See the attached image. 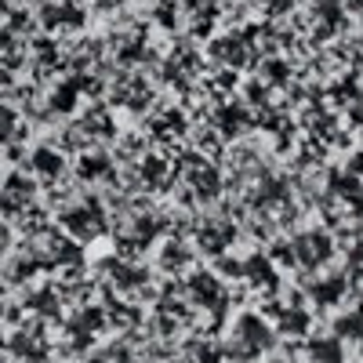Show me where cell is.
<instances>
[{
	"instance_id": "277c9868",
	"label": "cell",
	"mask_w": 363,
	"mask_h": 363,
	"mask_svg": "<svg viewBox=\"0 0 363 363\" xmlns=\"http://www.w3.org/2000/svg\"><path fill=\"white\" fill-rule=\"evenodd\" d=\"M352 269H363V247L352 251Z\"/></svg>"
},
{
	"instance_id": "7a4b0ae2",
	"label": "cell",
	"mask_w": 363,
	"mask_h": 363,
	"mask_svg": "<svg viewBox=\"0 0 363 363\" xmlns=\"http://www.w3.org/2000/svg\"><path fill=\"white\" fill-rule=\"evenodd\" d=\"M298 255H301V262H323L327 258V240L323 236H306V240H298Z\"/></svg>"
},
{
	"instance_id": "6da1fadb",
	"label": "cell",
	"mask_w": 363,
	"mask_h": 363,
	"mask_svg": "<svg viewBox=\"0 0 363 363\" xmlns=\"http://www.w3.org/2000/svg\"><path fill=\"white\" fill-rule=\"evenodd\" d=\"M240 335L247 338V349H251V352L269 345V330H265V327H262L255 316H244V320H240Z\"/></svg>"
},
{
	"instance_id": "3957f363",
	"label": "cell",
	"mask_w": 363,
	"mask_h": 363,
	"mask_svg": "<svg viewBox=\"0 0 363 363\" xmlns=\"http://www.w3.org/2000/svg\"><path fill=\"white\" fill-rule=\"evenodd\" d=\"M33 164H40V171H44V174H55L58 167H62V160H55L51 153H37V157H33Z\"/></svg>"
}]
</instances>
